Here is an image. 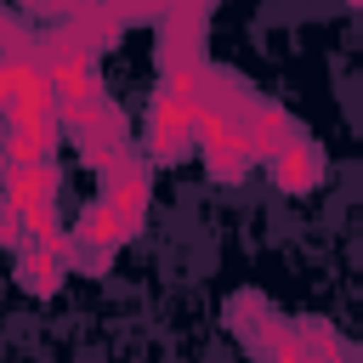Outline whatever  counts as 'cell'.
Wrapping results in <instances>:
<instances>
[{"label":"cell","mask_w":363,"mask_h":363,"mask_svg":"<svg viewBox=\"0 0 363 363\" xmlns=\"http://www.w3.org/2000/svg\"><path fill=\"white\" fill-rule=\"evenodd\" d=\"M108 210H113V221L136 238L142 233V221H147V199H153V164L130 147L119 164H108L102 170V193H96Z\"/></svg>","instance_id":"cell-2"},{"label":"cell","mask_w":363,"mask_h":363,"mask_svg":"<svg viewBox=\"0 0 363 363\" xmlns=\"http://www.w3.org/2000/svg\"><path fill=\"white\" fill-rule=\"evenodd\" d=\"M23 6H28V11H40V17H51V23H57V17H74V11H79V6H85V0H23Z\"/></svg>","instance_id":"cell-12"},{"label":"cell","mask_w":363,"mask_h":363,"mask_svg":"<svg viewBox=\"0 0 363 363\" xmlns=\"http://www.w3.org/2000/svg\"><path fill=\"white\" fill-rule=\"evenodd\" d=\"M0 62H34V28L11 11H0Z\"/></svg>","instance_id":"cell-10"},{"label":"cell","mask_w":363,"mask_h":363,"mask_svg":"<svg viewBox=\"0 0 363 363\" xmlns=\"http://www.w3.org/2000/svg\"><path fill=\"white\" fill-rule=\"evenodd\" d=\"M238 130H244V142H250L255 164H267V159H272V153H278V147H284V142H289L301 125H295V119H289L278 102H261V96H255V102L238 113Z\"/></svg>","instance_id":"cell-6"},{"label":"cell","mask_w":363,"mask_h":363,"mask_svg":"<svg viewBox=\"0 0 363 363\" xmlns=\"http://www.w3.org/2000/svg\"><path fill=\"white\" fill-rule=\"evenodd\" d=\"M68 23L85 34V45H91V51H108V45H119V34H125V17H119L108 0H85Z\"/></svg>","instance_id":"cell-8"},{"label":"cell","mask_w":363,"mask_h":363,"mask_svg":"<svg viewBox=\"0 0 363 363\" xmlns=\"http://www.w3.org/2000/svg\"><path fill=\"white\" fill-rule=\"evenodd\" d=\"M267 170H272V182H278L284 193H306V187H318V176H323V153H318V142H312L306 130H295V136L267 159Z\"/></svg>","instance_id":"cell-7"},{"label":"cell","mask_w":363,"mask_h":363,"mask_svg":"<svg viewBox=\"0 0 363 363\" xmlns=\"http://www.w3.org/2000/svg\"><path fill=\"white\" fill-rule=\"evenodd\" d=\"M23 244V210L0 193V250H17Z\"/></svg>","instance_id":"cell-11"},{"label":"cell","mask_w":363,"mask_h":363,"mask_svg":"<svg viewBox=\"0 0 363 363\" xmlns=\"http://www.w3.org/2000/svg\"><path fill=\"white\" fill-rule=\"evenodd\" d=\"M193 96H199V119H238L255 96H250V85L238 79V74H227V68H216L210 57L193 68Z\"/></svg>","instance_id":"cell-5"},{"label":"cell","mask_w":363,"mask_h":363,"mask_svg":"<svg viewBox=\"0 0 363 363\" xmlns=\"http://www.w3.org/2000/svg\"><path fill=\"white\" fill-rule=\"evenodd\" d=\"M199 136V96H193V68L159 74L142 119V159L147 164H182Z\"/></svg>","instance_id":"cell-1"},{"label":"cell","mask_w":363,"mask_h":363,"mask_svg":"<svg viewBox=\"0 0 363 363\" xmlns=\"http://www.w3.org/2000/svg\"><path fill=\"white\" fill-rule=\"evenodd\" d=\"M193 147H199V159H204L210 182H221V187L244 182V176H250V164H255V153H250V142H244L238 119H199Z\"/></svg>","instance_id":"cell-3"},{"label":"cell","mask_w":363,"mask_h":363,"mask_svg":"<svg viewBox=\"0 0 363 363\" xmlns=\"http://www.w3.org/2000/svg\"><path fill=\"white\" fill-rule=\"evenodd\" d=\"M227 323H233V329L244 335V346H250V340H255V335L272 323V306H267L255 289H238V295L227 301Z\"/></svg>","instance_id":"cell-9"},{"label":"cell","mask_w":363,"mask_h":363,"mask_svg":"<svg viewBox=\"0 0 363 363\" xmlns=\"http://www.w3.org/2000/svg\"><path fill=\"white\" fill-rule=\"evenodd\" d=\"M11 278L17 289L28 295H57L62 278H68V238L51 233V238H23L17 244V261H11Z\"/></svg>","instance_id":"cell-4"}]
</instances>
